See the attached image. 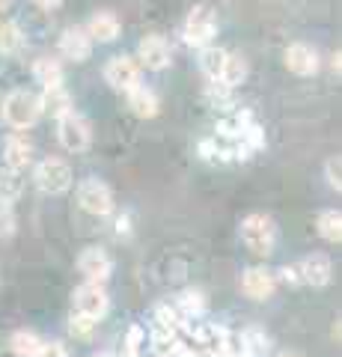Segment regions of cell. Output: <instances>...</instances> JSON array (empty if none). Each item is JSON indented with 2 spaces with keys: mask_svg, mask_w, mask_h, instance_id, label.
<instances>
[{
  "mask_svg": "<svg viewBox=\"0 0 342 357\" xmlns=\"http://www.w3.org/2000/svg\"><path fill=\"white\" fill-rule=\"evenodd\" d=\"M241 241L253 256H271L274 248H277V227L268 215H247L241 220Z\"/></svg>",
  "mask_w": 342,
  "mask_h": 357,
  "instance_id": "6da1fadb",
  "label": "cell"
},
{
  "mask_svg": "<svg viewBox=\"0 0 342 357\" xmlns=\"http://www.w3.org/2000/svg\"><path fill=\"white\" fill-rule=\"evenodd\" d=\"M39 116H42L39 96L27 93V89H13V93L3 98V119H6L13 128L24 131V128H30V126H36Z\"/></svg>",
  "mask_w": 342,
  "mask_h": 357,
  "instance_id": "7a4b0ae2",
  "label": "cell"
},
{
  "mask_svg": "<svg viewBox=\"0 0 342 357\" xmlns=\"http://www.w3.org/2000/svg\"><path fill=\"white\" fill-rule=\"evenodd\" d=\"M215 33H217V15L208 6H194L191 13H187L182 36L191 48H205V45H212Z\"/></svg>",
  "mask_w": 342,
  "mask_h": 357,
  "instance_id": "3957f363",
  "label": "cell"
},
{
  "mask_svg": "<svg viewBox=\"0 0 342 357\" xmlns=\"http://www.w3.org/2000/svg\"><path fill=\"white\" fill-rule=\"evenodd\" d=\"M33 178H36L42 194L60 197V194H65L72 188V167L65 164L63 158H45V161H39Z\"/></svg>",
  "mask_w": 342,
  "mask_h": 357,
  "instance_id": "277c9868",
  "label": "cell"
},
{
  "mask_svg": "<svg viewBox=\"0 0 342 357\" xmlns=\"http://www.w3.org/2000/svg\"><path fill=\"white\" fill-rule=\"evenodd\" d=\"M57 137L63 143V149L86 152V149H90V143H93V128H90V122H86L81 114L69 110L65 116L57 119Z\"/></svg>",
  "mask_w": 342,
  "mask_h": 357,
  "instance_id": "5b68a950",
  "label": "cell"
},
{
  "mask_svg": "<svg viewBox=\"0 0 342 357\" xmlns=\"http://www.w3.org/2000/svg\"><path fill=\"white\" fill-rule=\"evenodd\" d=\"M78 203L84 211H90L95 218H107L114 211V191L102 182V178H84L78 188Z\"/></svg>",
  "mask_w": 342,
  "mask_h": 357,
  "instance_id": "8992f818",
  "label": "cell"
},
{
  "mask_svg": "<svg viewBox=\"0 0 342 357\" xmlns=\"http://www.w3.org/2000/svg\"><path fill=\"white\" fill-rule=\"evenodd\" d=\"M72 307L75 312H81V316H90V319H104L107 310H110V298L104 292V283H84L75 289L72 295Z\"/></svg>",
  "mask_w": 342,
  "mask_h": 357,
  "instance_id": "52a82bcc",
  "label": "cell"
},
{
  "mask_svg": "<svg viewBox=\"0 0 342 357\" xmlns=\"http://www.w3.org/2000/svg\"><path fill=\"white\" fill-rule=\"evenodd\" d=\"M104 81L114 86L116 93H128V89H134L140 84V63L134 57L119 54V57H114L104 66Z\"/></svg>",
  "mask_w": 342,
  "mask_h": 357,
  "instance_id": "ba28073f",
  "label": "cell"
},
{
  "mask_svg": "<svg viewBox=\"0 0 342 357\" xmlns=\"http://www.w3.org/2000/svg\"><path fill=\"white\" fill-rule=\"evenodd\" d=\"M78 271L84 274L86 283H104L114 274V259L102 248H86L78 259Z\"/></svg>",
  "mask_w": 342,
  "mask_h": 357,
  "instance_id": "9c48e42d",
  "label": "cell"
},
{
  "mask_svg": "<svg viewBox=\"0 0 342 357\" xmlns=\"http://www.w3.org/2000/svg\"><path fill=\"white\" fill-rule=\"evenodd\" d=\"M137 60H140V66H146V69L161 72V69H167L170 66L173 51H170V45H167L164 36H146V39H140V45H137Z\"/></svg>",
  "mask_w": 342,
  "mask_h": 357,
  "instance_id": "30bf717a",
  "label": "cell"
},
{
  "mask_svg": "<svg viewBox=\"0 0 342 357\" xmlns=\"http://www.w3.org/2000/svg\"><path fill=\"white\" fill-rule=\"evenodd\" d=\"M60 54L65 60H72V63L90 60L93 39H90V33H86V27H69V30H65L60 36Z\"/></svg>",
  "mask_w": 342,
  "mask_h": 357,
  "instance_id": "8fae6325",
  "label": "cell"
},
{
  "mask_svg": "<svg viewBox=\"0 0 342 357\" xmlns=\"http://www.w3.org/2000/svg\"><path fill=\"white\" fill-rule=\"evenodd\" d=\"M274 289H277V280L265 268H247L244 277H241V292L250 301H268L274 295Z\"/></svg>",
  "mask_w": 342,
  "mask_h": 357,
  "instance_id": "7c38bea8",
  "label": "cell"
},
{
  "mask_svg": "<svg viewBox=\"0 0 342 357\" xmlns=\"http://www.w3.org/2000/svg\"><path fill=\"white\" fill-rule=\"evenodd\" d=\"M286 69L301 75V77H310L318 72V54L304 42H295L286 48Z\"/></svg>",
  "mask_w": 342,
  "mask_h": 357,
  "instance_id": "4fadbf2b",
  "label": "cell"
},
{
  "mask_svg": "<svg viewBox=\"0 0 342 357\" xmlns=\"http://www.w3.org/2000/svg\"><path fill=\"white\" fill-rule=\"evenodd\" d=\"M39 107H42V114H48L54 119H60L65 116L72 107V96H69V89H65L63 84H54V86H42V96H39Z\"/></svg>",
  "mask_w": 342,
  "mask_h": 357,
  "instance_id": "5bb4252c",
  "label": "cell"
},
{
  "mask_svg": "<svg viewBox=\"0 0 342 357\" xmlns=\"http://www.w3.org/2000/svg\"><path fill=\"white\" fill-rule=\"evenodd\" d=\"M128 107H131V114L134 116L152 119V116H158V110H161V98H158V93L152 86L137 84L134 89H128Z\"/></svg>",
  "mask_w": 342,
  "mask_h": 357,
  "instance_id": "9a60e30c",
  "label": "cell"
},
{
  "mask_svg": "<svg viewBox=\"0 0 342 357\" xmlns=\"http://www.w3.org/2000/svg\"><path fill=\"white\" fill-rule=\"evenodd\" d=\"M301 265V277H304V283H310V286H327L330 283V274H334V268H330V259L325 253H310L304 262H297Z\"/></svg>",
  "mask_w": 342,
  "mask_h": 357,
  "instance_id": "2e32d148",
  "label": "cell"
},
{
  "mask_svg": "<svg viewBox=\"0 0 342 357\" xmlns=\"http://www.w3.org/2000/svg\"><path fill=\"white\" fill-rule=\"evenodd\" d=\"M3 161L9 170H27L30 161H33V146H30V140L27 137H21V134H13V137L6 140V146H3Z\"/></svg>",
  "mask_w": 342,
  "mask_h": 357,
  "instance_id": "e0dca14e",
  "label": "cell"
},
{
  "mask_svg": "<svg viewBox=\"0 0 342 357\" xmlns=\"http://www.w3.org/2000/svg\"><path fill=\"white\" fill-rule=\"evenodd\" d=\"M86 33L93 42H114L119 36V21L114 13H95L86 24Z\"/></svg>",
  "mask_w": 342,
  "mask_h": 357,
  "instance_id": "ac0fdd59",
  "label": "cell"
},
{
  "mask_svg": "<svg viewBox=\"0 0 342 357\" xmlns=\"http://www.w3.org/2000/svg\"><path fill=\"white\" fill-rule=\"evenodd\" d=\"M224 63H226V51L217 48V45H205L200 48V69L208 81H220V72H224Z\"/></svg>",
  "mask_w": 342,
  "mask_h": 357,
  "instance_id": "d6986e66",
  "label": "cell"
},
{
  "mask_svg": "<svg viewBox=\"0 0 342 357\" xmlns=\"http://www.w3.org/2000/svg\"><path fill=\"white\" fill-rule=\"evenodd\" d=\"M33 77H36L42 86L63 84V66H60V60H54V57H39L36 63H33Z\"/></svg>",
  "mask_w": 342,
  "mask_h": 357,
  "instance_id": "ffe728a7",
  "label": "cell"
},
{
  "mask_svg": "<svg viewBox=\"0 0 342 357\" xmlns=\"http://www.w3.org/2000/svg\"><path fill=\"white\" fill-rule=\"evenodd\" d=\"M316 227H318V236H322L325 241H330V244H339L342 241V215H339L336 208L322 211L318 220H316Z\"/></svg>",
  "mask_w": 342,
  "mask_h": 357,
  "instance_id": "44dd1931",
  "label": "cell"
},
{
  "mask_svg": "<svg viewBox=\"0 0 342 357\" xmlns=\"http://www.w3.org/2000/svg\"><path fill=\"white\" fill-rule=\"evenodd\" d=\"M241 342H244V357H262L271 349V340L262 328H244L241 331Z\"/></svg>",
  "mask_w": 342,
  "mask_h": 357,
  "instance_id": "7402d4cb",
  "label": "cell"
},
{
  "mask_svg": "<svg viewBox=\"0 0 342 357\" xmlns=\"http://www.w3.org/2000/svg\"><path fill=\"white\" fill-rule=\"evenodd\" d=\"M21 191H24V178H21V173L3 167V170H0V203H15L21 197Z\"/></svg>",
  "mask_w": 342,
  "mask_h": 357,
  "instance_id": "603a6c76",
  "label": "cell"
},
{
  "mask_svg": "<svg viewBox=\"0 0 342 357\" xmlns=\"http://www.w3.org/2000/svg\"><path fill=\"white\" fill-rule=\"evenodd\" d=\"M244 77H247V60L241 57V54H226V63H224V72H220V81L235 89L238 84H244Z\"/></svg>",
  "mask_w": 342,
  "mask_h": 357,
  "instance_id": "cb8c5ba5",
  "label": "cell"
},
{
  "mask_svg": "<svg viewBox=\"0 0 342 357\" xmlns=\"http://www.w3.org/2000/svg\"><path fill=\"white\" fill-rule=\"evenodd\" d=\"M9 345H13L15 357H36L39 349H42V340L33 331H15L13 340H9Z\"/></svg>",
  "mask_w": 342,
  "mask_h": 357,
  "instance_id": "d4e9b609",
  "label": "cell"
},
{
  "mask_svg": "<svg viewBox=\"0 0 342 357\" xmlns=\"http://www.w3.org/2000/svg\"><path fill=\"white\" fill-rule=\"evenodd\" d=\"M253 122H256V119H253L250 110H229V114L220 119L217 131H224V134H241V131H247Z\"/></svg>",
  "mask_w": 342,
  "mask_h": 357,
  "instance_id": "484cf974",
  "label": "cell"
},
{
  "mask_svg": "<svg viewBox=\"0 0 342 357\" xmlns=\"http://www.w3.org/2000/svg\"><path fill=\"white\" fill-rule=\"evenodd\" d=\"M176 307L182 310L185 319H200L203 312H205V298H203V292H194V289H187V292L179 295Z\"/></svg>",
  "mask_w": 342,
  "mask_h": 357,
  "instance_id": "4316f807",
  "label": "cell"
},
{
  "mask_svg": "<svg viewBox=\"0 0 342 357\" xmlns=\"http://www.w3.org/2000/svg\"><path fill=\"white\" fill-rule=\"evenodd\" d=\"M205 98H208V102H212V107H217V110H233V86H226L224 81H208Z\"/></svg>",
  "mask_w": 342,
  "mask_h": 357,
  "instance_id": "83f0119b",
  "label": "cell"
},
{
  "mask_svg": "<svg viewBox=\"0 0 342 357\" xmlns=\"http://www.w3.org/2000/svg\"><path fill=\"white\" fill-rule=\"evenodd\" d=\"M21 48V27L15 21H0V51L13 54Z\"/></svg>",
  "mask_w": 342,
  "mask_h": 357,
  "instance_id": "f1b7e54d",
  "label": "cell"
},
{
  "mask_svg": "<svg viewBox=\"0 0 342 357\" xmlns=\"http://www.w3.org/2000/svg\"><path fill=\"white\" fill-rule=\"evenodd\" d=\"M98 321L90 319V316H81V312H72V319H69V333L75 340H90L93 337V331H95Z\"/></svg>",
  "mask_w": 342,
  "mask_h": 357,
  "instance_id": "f546056e",
  "label": "cell"
},
{
  "mask_svg": "<svg viewBox=\"0 0 342 357\" xmlns=\"http://www.w3.org/2000/svg\"><path fill=\"white\" fill-rule=\"evenodd\" d=\"M143 345H146V333H143L140 325H131L128 337H125V345H123V357H140Z\"/></svg>",
  "mask_w": 342,
  "mask_h": 357,
  "instance_id": "4dcf8cb0",
  "label": "cell"
},
{
  "mask_svg": "<svg viewBox=\"0 0 342 357\" xmlns=\"http://www.w3.org/2000/svg\"><path fill=\"white\" fill-rule=\"evenodd\" d=\"M18 227V218H15V208L13 203H0V238H9Z\"/></svg>",
  "mask_w": 342,
  "mask_h": 357,
  "instance_id": "1f68e13d",
  "label": "cell"
},
{
  "mask_svg": "<svg viewBox=\"0 0 342 357\" xmlns=\"http://www.w3.org/2000/svg\"><path fill=\"white\" fill-rule=\"evenodd\" d=\"M274 280H277V283H283V286H289V289H295V286H304L301 265H283L280 271L274 274Z\"/></svg>",
  "mask_w": 342,
  "mask_h": 357,
  "instance_id": "d6a6232c",
  "label": "cell"
},
{
  "mask_svg": "<svg viewBox=\"0 0 342 357\" xmlns=\"http://www.w3.org/2000/svg\"><path fill=\"white\" fill-rule=\"evenodd\" d=\"M325 176H327V185L330 188H342V164H339V158H327L325 161Z\"/></svg>",
  "mask_w": 342,
  "mask_h": 357,
  "instance_id": "836d02e7",
  "label": "cell"
},
{
  "mask_svg": "<svg viewBox=\"0 0 342 357\" xmlns=\"http://www.w3.org/2000/svg\"><path fill=\"white\" fill-rule=\"evenodd\" d=\"M36 357H69V351H65V345H60V342H42Z\"/></svg>",
  "mask_w": 342,
  "mask_h": 357,
  "instance_id": "e575fe53",
  "label": "cell"
},
{
  "mask_svg": "<svg viewBox=\"0 0 342 357\" xmlns=\"http://www.w3.org/2000/svg\"><path fill=\"white\" fill-rule=\"evenodd\" d=\"M39 9H45V13H54V9H60L63 6V0H33Z\"/></svg>",
  "mask_w": 342,
  "mask_h": 357,
  "instance_id": "d590c367",
  "label": "cell"
},
{
  "mask_svg": "<svg viewBox=\"0 0 342 357\" xmlns=\"http://www.w3.org/2000/svg\"><path fill=\"white\" fill-rule=\"evenodd\" d=\"M95 357H123V354H114V351H98Z\"/></svg>",
  "mask_w": 342,
  "mask_h": 357,
  "instance_id": "8d00e7d4",
  "label": "cell"
},
{
  "mask_svg": "<svg viewBox=\"0 0 342 357\" xmlns=\"http://www.w3.org/2000/svg\"><path fill=\"white\" fill-rule=\"evenodd\" d=\"M3 57H6V54H3V51H0V72H3Z\"/></svg>",
  "mask_w": 342,
  "mask_h": 357,
  "instance_id": "74e56055",
  "label": "cell"
},
{
  "mask_svg": "<svg viewBox=\"0 0 342 357\" xmlns=\"http://www.w3.org/2000/svg\"><path fill=\"white\" fill-rule=\"evenodd\" d=\"M6 3H9V0H0V6H6Z\"/></svg>",
  "mask_w": 342,
  "mask_h": 357,
  "instance_id": "f35d334b",
  "label": "cell"
},
{
  "mask_svg": "<svg viewBox=\"0 0 342 357\" xmlns=\"http://www.w3.org/2000/svg\"><path fill=\"white\" fill-rule=\"evenodd\" d=\"M280 357H297V354H280Z\"/></svg>",
  "mask_w": 342,
  "mask_h": 357,
  "instance_id": "ab89813d",
  "label": "cell"
}]
</instances>
